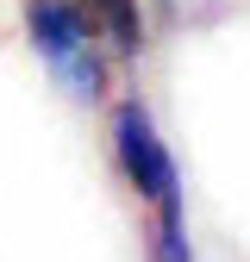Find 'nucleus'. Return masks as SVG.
I'll return each instance as SVG.
<instances>
[{"label": "nucleus", "instance_id": "nucleus-1", "mask_svg": "<svg viewBox=\"0 0 250 262\" xmlns=\"http://www.w3.org/2000/svg\"><path fill=\"white\" fill-rule=\"evenodd\" d=\"M113 162L125 187L150 212V256L156 262H194V237H187V193H181V162L156 125L144 94H113Z\"/></svg>", "mask_w": 250, "mask_h": 262}, {"label": "nucleus", "instance_id": "nucleus-2", "mask_svg": "<svg viewBox=\"0 0 250 262\" xmlns=\"http://www.w3.org/2000/svg\"><path fill=\"white\" fill-rule=\"evenodd\" d=\"M19 25H25L38 69L50 75L62 100H75L88 113L113 106V56L94 31L88 0H19Z\"/></svg>", "mask_w": 250, "mask_h": 262}, {"label": "nucleus", "instance_id": "nucleus-3", "mask_svg": "<svg viewBox=\"0 0 250 262\" xmlns=\"http://www.w3.org/2000/svg\"><path fill=\"white\" fill-rule=\"evenodd\" d=\"M88 13H94V31H100L113 69L150 50V0H88Z\"/></svg>", "mask_w": 250, "mask_h": 262}, {"label": "nucleus", "instance_id": "nucleus-4", "mask_svg": "<svg viewBox=\"0 0 250 262\" xmlns=\"http://www.w3.org/2000/svg\"><path fill=\"white\" fill-rule=\"evenodd\" d=\"M150 7H156V13H175V0H150Z\"/></svg>", "mask_w": 250, "mask_h": 262}]
</instances>
